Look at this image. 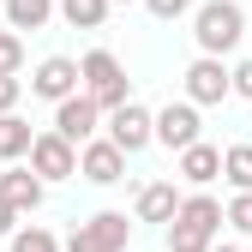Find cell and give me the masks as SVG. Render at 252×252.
<instances>
[{"label": "cell", "mask_w": 252, "mask_h": 252, "mask_svg": "<svg viewBox=\"0 0 252 252\" xmlns=\"http://www.w3.org/2000/svg\"><path fill=\"white\" fill-rule=\"evenodd\" d=\"M192 36H198V54H228L246 36V12L234 6V0H204V6L192 12Z\"/></svg>", "instance_id": "6da1fadb"}, {"label": "cell", "mask_w": 252, "mask_h": 252, "mask_svg": "<svg viewBox=\"0 0 252 252\" xmlns=\"http://www.w3.org/2000/svg\"><path fill=\"white\" fill-rule=\"evenodd\" d=\"M78 84H84V96L96 102L102 114L126 102V66H120V60H114L108 48H90V54L78 60Z\"/></svg>", "instance_id": "7a4b0ae2"}, {"label": "cell", "mask_w": 252, "mask_h": 252, "mask_svg": "<svg viewBox=\"0 0 252 252\" xmlns=\"http://www.w3.org/2000/svg\"><path fill=\"white\" fill-rule=\"evenodd\" d=\"M126 240H132V222H126V210H96L90 222L72 228L66 252H126Z\"/></svg>", "instance_id": "3957f363"}, {"label": "cell", "mask_w": 252, "mask_h": 252, "mask_svg": "<svg viewBox=\"0 0 252 252\" xmlns=\"http://www.w3.org/2000/svg\"><path fill=\"white\" fill-rule=\"evenodd\" d=\"M24 156H30V168L42 174V186H48V180H72V174H78V144H66L60 132H36Z\"/></svg>", "instance_id": "277c9868"}, {"label": "cell", "mask_w": 252, "mask_h": 252, "mask_svg": "<svg viewBox=\"0 0 252 252\" xmlns=\"http://www.w3.org/2000/svg\"><path fill=\"white\" fill-rule=\"evenodd\" d=\"M78 174H84L90 186L126 180V150H120L114 138H84V144H78Z\"/></svg>", "instance_id": "5b68a950"}, {"label": "cell", "mask_w": 252, "mask_h": 252, "mask_svg": "<svg viewBox=\"0 0 252 252\" xmlns=\"http://www.w3.org/2000/svg\"><path fill=\"white\" fill-rule=\"evenodd\" d=\"M96 120H102V108L84 96V90H72V96H60L54 102V132L66 138V144H84V138H96Z\"/></svg>", "instance_id": "8992f818"}, {"label": "cell", "mask_w": 252, "mask_h": 252, "mask_svg": "<svg viewBox=\"0 0 252 252\" xmlns=\"http://www.w3.org/2000/svg\"><path fill=\"white\" fill-rule=\"evenodd\" d=\"M150 138L168 144V150H186V144L198 138V102H168V108H156V114H150Z\"/></svg>", "instance_id": "52a82bcc"}, {"label": "cell", "mask_w": 252, "mask_h": 252, "mask_svg": "<svg viewBox=\"0 0 252 252\" xmlns=\"http://www.w3.org/2000/svg\"><path fill=\"white\" fill-rule=\"evenodd\" d=\"M108 138H114L126 156H138V150L150 144V108L132 102V96H126L120 108H108Z\"/></svg>", "instance_id": "ba28073f"}, {"label": "cell", "mask_w": 252, "mask_h": 252, "mask_svg": "<svg viewBox=\"0 0 252 252\" xmlns=\"http://www.w3.org/2000/svg\"><path fill=\"white\" fill-rule=\"evenodd\" d=\"M228 96V66H222V54H198L192 66H186V102H222Z\"/></svg>", "instance_id": "9c48e42d"}, {"label": "cell", "mask_w": 252, "mask_h": 252, "mask_svg": "<svg viewBox=\"0 0 252 252\" xmlns=\"http://www.w3.org/2000/svg\"><path fill=\"white\" fill-rule=\"evenodd\" d=\"M30 90H36L42 102H60V96H72L78 90V60H66V54H48L36 72H30Z\"/></svg>", "instance_id": "30bf717a"}, {"label": "cell", "mask_w": 252, "mask_h": 252, "mask_svg": "<svg viewBox=\"0 0 252 252\" xmlns=\"http://www.w3.org/2000/svg\"><path fill=\"white\" fill-rule=\"evenodd\" d=\"M216 174H222V150H216V144L192 138V144L180 150V180H192V186H210Z\"/></svg>", "instance_id": "8fae6325"}, {"label": "cell", "mask_w": 252, "mask_h": 252, "mask_svg": "<svg viewBox=\"0 0 252 252\" xmlns=\"http://www.w3.org/2000/svg\"><path fill=\"white\" fill-rule=\"evenodd\" d=\"M0 198H6L12 210H36L42 204V174L36 168H6L0 174Z\"/></svg>", "instance_id": "7c38bea8"}, {"label": "cell", "mask_w": 252, "mask_h": 252, "mask_svg": "<svg viewBox=\"0 0 252 252\" xmlns=\"http://www.w3.org/2000/svg\"><path fill=\"white\" fill-rule=\"evenodd\" d=\"M174 210H180L174 180H150V186H138V222H168Z\"/></svg>", "instance_id": "4fadbf2b"}, {"label": "cell", "mask_w": 252, "mask_h": 252, "mask_svg": "<svg viewBox=\"0 0 252 252\" xmlns=\"http://www.w3.org/2000/svg\"><path fill=\"white\" fill-rule=\"evenodd\" d=\"M54 6H60V18H66L72 30H102V18H108L114 0H54Z\"/></svg>", "instance_id": "5bb4252c"}, {"label": "cell", "mask_w": 252, "mask_h": 252, "mask_svg": "<svg viewBox=\"0 0 252 252\" xmlns=\"http://www.w3.org/2000/svg\"><path fill=\"white\" fill-rule=\"evenodd\" d=\"M30 138H36V132H30V120H18L12 108L0 114V162H18V156L30 150Z\"/></svg>", "instance_id": "9a60e30c"}, {"label": "cell", "mask_w": 252, "mask_h": 252, "mask_svg": "<svg viewBox=\"0 0 252 252\" xmlns=\"http://www.w3.org/2000/svg\"><path fill=\"white\" fill-rule=\"evenodd\" d=\"M0 12L12 18V30H42L48 12H54V0H0Z\"/></svg>", "instance_id": "2e32d148"}, {"label": "cell", "mask_w": 252, "mask_h": 252, "mask_svg": "<svg viewBox=\"0 0 252 252\" xmlns=\"http://www.w3.org/2000/svg\"><path fill=\"white\" fill-rule=\"evenodd\" d=\"M222 180L234 192H252V144H228L222 150Z\"/></svg>", "instance_id": "e0dca14e"}, {"label": "cell", "mask_w": 252, "mask_h": 252, "mask_svg": "<svg viewBox=\"0 0 252 252\" xmlns=\"http://www.w3.org/2000/svg\"><path fill=\"white\" fill-rule=\"evenodd\" d=\"M168 222H174L168 228V252H210V240H216L210 228H192V222H180V216H168Z\"/></svg>", "instance_id": "ac0fdd59"}, {"label": "cell", "mask_w": 252, "mask_h": 252, "mask_svg": "<svg viewBox=\"0 0 252 252\" xmlns=\"http://www.w3.org/2000/svg\"><path fill=\"white\" fill-rule=\"evenodd\" d=\"M12 252H60V240L48 228H12Z\"/></svg>", "instance_id": "d6986e66"}, {"label": "cell", "mask_w": 252, "mask_h": 252, "mask_svg": "<svg viewBox=\"0 0 252 252\" xmlns=\"http://www.w3.org/2000/svg\"><path fill=\"white\" fill-rule=\"evenodd\" d=\"M222 222H228L234 234H252V192H234V204L222 210Z\"/></svg>", "instance_id": "ffe728a7"}, {"label": "cell", "mask_w": 252, "mask_h": 252, "mask_svg": "<svg viewBox=\"0 0 252 252\" xmlns=\"http://www.w3.org/2000/svg\"><path fill=\"white\" fill-rule=\"evenodd\" d=\"M24 66V36L18 30H0V72H18Z\"/></svg>", "instance_id": "44dd1931"}, {"label": "cell", "mask_w": 252, "mask_h": 252, "mask_svg": "<svg viewBox=\"0 0 252 252\" xmlns=\"http://www.w3.org/2000/svg\"><path fill=\"white\" fill-rule=\"evenodd\" d=\"M18 96H24V78H18V72H0V114L18 108Z\"/></svg>", "instance_id": "7402d4cb"}, {"label": "cell", "mask_w": 252, "mask_h": 252, "mask_svg": "<svg viewBox=\"0 0 252 252\" xmlns=\"http://www.w3.org/2000/svg\"><path fill=\"white\" fill-rule=\"evenodd\" d=\"M228 96H246L252 102V60H240V66L228 72Z\"/></svg>", "instance_id": "603a6c76"}, {"label": "cell", "mask_w": 252, "mask_h": 252, "mask_svg": "<svg viewBox=\"0 0 252 252\" xmlns=\"http://www.w3.org/2000/svg\"><path fill=\"white\" fill-rule=\"evenodd\" d=\"M144 6H150L156 18H180V12H192V0H144Z\"/></svg>", "instance_id": "cb8c5ba5"}, {"label": "cell", "mask_w": 252, "mask_h": 252, "mask_svg": "<svg viewBox=\"0 0 252 252\" xmlns=\"http://www.w3.org/2000/svg\"><path fill=\"white\" fill-rule=\"evenodd\" d=\"M12 216H18V210H12L6 198H0V234H12Z\"/></svg>", "instance_id": "d4e9b609"}, {"label": "cell", "mask_w": 252, "mask_h": 252, "mask_svg": "<svg viewBox=\"0 0 252 252\" xmlns=\"http://www.w3.org/2000/svg\"><path fill=\"white\" fill-rule=\"evenodd\" d=\"M210 252H240V246H210Z\"/></svg>", "instance_id": "484cf974"}]
</instances>
